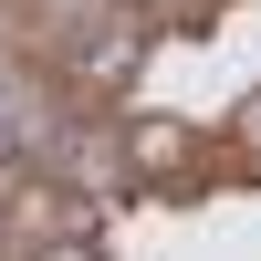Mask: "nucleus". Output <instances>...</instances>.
<instances>
[{"mask_svg": "<svg viewBox=\"0 0 261 261\" xmlns=\"http://www.w3.org/2000/svg\"><path fill=\"white\" fill-rule=\"evenodd\" d=\"M0 241H11V251L94 241V209H84V199H73L63 178H11V199H0Z\"/></svg>", "mask_w": 261, "mask_h": 261, "instance_id": "obj_1", "label": "nucleus"}, {"mask_svg": "<svg viewBox=\"0 0 261 261\" xmlns=\"http://www.w3.org/2000/svg\"><path fill=\"white\" fill-rule=\"evenodd\" d=\"M125 167H136L146 188H188V178H209L220 157H209L188 125H167V115H136V125H125Z\"/></svg>", "mask_w": 261, "mask_h": 261, "instance_id": "obj_2", "label": "nucleus"}, {"mask_svg": "<svg viewBox=\"0 0 261 261\" xmlns=\"http://www.w3.org/2000/svg\"><path fill=\"white\" fill-rule=\"evenodd\" d=\"M21 261H105L94 241H53V251H21Z\"/></svg>", "mask_w": 261, "mask_h": 261, "instance_id": "obj_3", "label": "nucleus"}]
</instances>
